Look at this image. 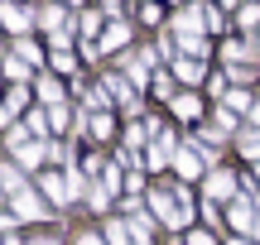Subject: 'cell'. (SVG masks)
Wrapping results in <instances>:
<instances>
[{"instance_id": "obj_1", "label": "cell", "mask_w": 260, "mask_h": 245, "mask_svg": "<svg viewBox=\"0 0 260 245\" xmlns=\"http://www.w3.org/2000/svg\"><path fill=\"white\" fill-rule=\"evenodd\" d=\"M149 207L164 217V226H183L193 212H188V192L178 188V192H149Z\"/></svg>"}, {"instance_id": "obj_2", "label": "cell", "mask_w": 260, "mask_h": 245, "mask_svg": "<svg viewBox=\"0 0 260 245\" xmlns=\"http://www.w3.org/2000/svg\"><path fill=\"white\" fill-rule=\"evenodd\" d=\"M255 221H260V212L251 207V197H236L232 202V226L236 231H255Z\"/></svg>"}, {"instance_id": "obj_3", "label": "cell", "mask_w": 260, "mask_h": 245, "mask_svg": "<svg viewBox=\"0 0 260 245\" xmlns=\"http://www.w3.org/2000/svg\"><path fill=\"white\" fill-rule=\"evenodd\" d=\"M10 207H15V217H24V221H34V217H44V207H39V197L34 192H15V197H10Z\"/></svg>"}, {"instance_id": "obj_4", "label": "cell", "mask_w": 260, "mask_h": 245, "mask_svg": "<svg viewBox=\"0 0 260 245\" xmlns=\"http://www.w3.org/2000/svg\"><path fill=\"white\" fill-rule=\"evenodd\" d=\"M174 144H178V140H174V135L164 130V135H159V140H154V149H149V164H154V169H164V164H169V159H174V154H178Z\"/></svg>"}, {"instance_id": "obj_5", "label": "cell", "mask_w": 260, "mask_h": 245, "mask_svg": "<svg viewBox=\"0 0 260 245\" xmlns=\"http://www.w3.org/2000/svg\"><path fill=\"white\" fill-rule=\"evenodd\" d=\"M0 24H5L10 34H24V29H29V15L19 5H0Z\"/></svg>"}, {"instance_id": "obj_6", "label": "cell", "mask_w": 260, "mask_h": 245, "mask_svg": "<svg viewBox=\"0 0 260 245\" xmlns=\"http://www.w3.org/2000/svg\"><path fill=\"white\" fill-rule=\"evenodd\" d=\"M15 154H19V164H44L53 149H44L39 140H24V144H15Z\"/></svg>"}, {"instance_id": "obj_7", "label": "cell", "mask_w": 260, "mask_h": 245, "mask_svg": "<svg viewBox=\"0 0 260 245\" xmlns=\"http://www.w3.org/2000/svg\"><path fill=\"white\" fill-rule=\"evenodd\" d=\"M106 240H111V245H135V226H125V221H106Z\"/></svg>"}, {"instance_id": "obj_8", "label": "cell", "mask_w": 260, "mask_h": 245, "mask_svg": "<svg viewBox=\"0 0 260 245\" xmlns=\"http://www.w3.org/2000/svg\"><path fill=\"white\" fill-rule=\"evenodd\" d=\"M232 188H236V183H232V173H222V169L207 178V197H232Z\"/></svg>"}, {"instance_id": "obj_9", "label": "cell", "mask_w": 260, "mask_h": 245, "mask_svg": "<svg viewBox=\"0 0 260 245\" xmlns=\"http://www.w3.org/2000/svg\"><path fill=\"white\" fill-rule=\"evenodd\" d=\"M198 24H203V5L198 10H178V19H174L178 34H198Z\"/></svg>"}, {"instance_id": "obj_10", "label": "cell", "mask_w": 260, "mask_h": 245, "mask_svg": "<svg viewBox=\"0 0 260 245\" xmlns=\"http://www.w3.org/2000/svg\"><path fill=\"white\" fill-rule=\"evenodd\" d=\"M19 111H24V92H19V87H15V92L5 96V106H0V125H10V120H15Z\"/></svg>"}, {"instance_id": "obj_11", "label": "cell", "mask_w": 260, "mask_h": 245, "mask_svg": "<svg viewBox=\"0 0 260 245\" xmlns=\"http://www.w3.org/2000/svg\"><path fill=\"white\" fill-rule=\"evenodd\" d=\"M174 164H178V173H183V178H198V169H203L193 149H178V154H174Z\"/></svg>"}, {"instance_id": "obj_12", "label": "cell", "mask_w": 260, "mask_h": 245, "mask_svg": "<svg viewBox=\"0 0 260 245\" xmlns=\"http://www.w3.org/2000/svg\"><path fill=\"white\" fill-rule=\"evenodd\" d=\"M178 77L183 82H203V63L198 58H178Z\"/></svg>"}, {"instance_id": "obj_13", "label": "cell", "mask_w": 260, "mask_h": 245, "mask_svg": "<svg viewBox=\"0 0 260 245\" xmlns=\"http://www.w3.org/2000/svg\"><path fill=\"white\" fill-rule=\"evenodd\" d=\"M39 96H44L48 106H63V87H58L53 77H44V82H39Z\"/></svg>"}, {"instance_id": "obj_14", "label": "cell", "mask_w": 260, "mask_h": 245, "mask_svg": "<svg viewBox=\"0 0 260 245\" xmlns=\"http://www.w3.org/2000/svg\"><path fill=\"white\" fill-rule=\"evenodd\" d=\"M174 111L183 115V120H193V115L203 111V101H198V96H178V101H174Z\"/></svg>"}, {"instance_id": "obj_15", "label": "cell", "mask_w": 260, "mask_h": 245, "mask_svg": "<svg viewBox=\"0 0 260 245\" xmlns=\"http://www.w3.org/2000/svg\"><path fill=\"white\" fill-rule=\"evenodd\" d=\"M251 96H246V92H232V96H226V111H246V115H251Z\"/></svg>"}, {"instance_id": "obj_16", "label": "cell", "mask_w": 260, "mask_h": 245, "mask_svg": "<svg viewBox=\"0 0 260 245\" xmlns=\"http://www.w3.org/2000/svg\"><path fill=\"white\" fill-rule=\"evenodd\" d=\"M0 183L10 188V197H15V192H24V178H19L15 169H0Z\"/></svg>"}, {"instance_id": "obj_17", "label": "cell", "mask_w": 260, "mask_h": 245, "mask_svg": "<svg viewBox=\"0 0 260 245\" xmlns=\"http://www.w3.org/2000/svg\"><path fill=\"white\" fill-rule=\"evenodd\" d=\"M125 38H130V29H125V24H111V29H106V48H121Z\"/></svg>"}, {"instance_id": "obj_18", "label": "cell", "mask_w": 260, "mask_h": 245, "mask_svg": "<svg viewBox=\"0 0 260 245\" xmlns=\"http://www.w3.org/2000/svg\"><path fill=\"white\" fill-rule=\"evenodd\" d=\"M241 154L260 164V135H241Z\"/></svg>"}, {"instance_id": "obj_19", "label": "cell", "mask_w": 260, "mask_h": 245, "mask_svg": "<svg viewBox=\"0 0 260 245\" xmlns=\"http://www.w3.org/2000/svg\"><path fill=\"white\" fill-rule=\"evenodd\" d=\"M15 48H19V58H24V63H39V58H44V53H39V48H34V44H24V38H19V44H15Z\"/></svg>"}, {"instance_id": "obj_20", "label": "cell", "mask_w": 260, "mask_h": 245, "mask_svg": "<svg viewBox=\"0 0 260 245\" xmlns=\"http://www.w3.org/2000/svg\"><path fill=\"white\" fill-rule=\"evenodd\" d=\"M5 77H15V82H24V77H29V67H24V63H15V58H10V63H5Z\"/></svg>"}, {"instance_id": "obj_21", "label": "cell", "mask_w": 260, "mask_h": 245, "mask_svg": "<svg viewBox=\"0 0 260 245\" xmlns=\"http://www.w3.org/2000/svg\"><path fill=\"white\" fill-rule=\"evenodd\" d=\"M183 48H188V53H193V58H198V53H207V44H203V38H198V34H183Z\"/></svg>"}, {"instance_id": "obj_22", "label": "cell", "mask_w": 260, "mask_h": 245, "mask_svg": "<svg viewBox=\"0 0 260 245\" xmlns=\"http://www.w3.org/2000/svg\"><path fill=\"white\" fill-rule=\"evenodd\" d=\"M241 24H260V5H241Z\"/></svg>"}, {"instance_id": "obj_23", "label": "cell", "mask_w": 260, "mask_h": 245, "mask_svg": "<svg viewBox=\"0 0 260 245\" xmlns=\"http://www.w3.org/2000/svg\"><path fill=\"white\" fill-rule=\"evenodd\" d=\"M188 245H212V236H203V231H198V236H193V240H188Z\"/></svg>"}, {"instance_id": "obj_24", "label": "cell", "mask_w": 260, "mask_h": 245, "mask_svg": "<svg viewBox=\"0 0 260 245\" xmlns=\"http://www.w3.org/2000/svg\"><path fill=\"white\" fill-rule=\"evenodd\" d=\"M77 245H102V240H96V236H82V240H77Z\"/></svg>"}, {"instance_id": "obj_25", "label": "cell", "mask_w": 260, "mask_h": 245, "mask_svg": "<svg viewBox=\"0 0 260 245\" xmlns=\"http://www.w3.org/2000/svg\"><path fill=\"white\" fill-rule=\"evenodd\" d=\"M34 245H58V240H53V236H48V240H34Z\"/></svg>"}, {"instance_id": "obj_26", "label": "cell", "mask_w": 260, "mask_h": 245, "mask_svg": "<svg viewBox=\"0 0 260 245\" xmlns=\"http://www.w3.org/2000/svg\"><path fill=\"white\" fill-rule=\"evenodd\" d=\"M232 245H251V240H232Z\"/></svg>"}, {"instance_id": "obj_27", "label": "cell", "mask_w": 260, "mask_h": 245, "mask_svg": "<svg viewBox=\"0 0 260 245\" xmlns=\"http://www.w3.org/2000/svg\"><path fill=\"white\" fill-rule=\"evenodd\" d=\"M217 5H232V0H217Z\"/></svg>"}, {"instance_id": "obj_28", "label": "cell", "mask_w": 260, "mask_h": 245, "mask_svg": "<svg viewBox=\"0 0 260 245\" xmlns=\"http://www.w3.org/2000/svg\"><path fill=\"white\" fill-rule=\"evenodd\" d=\"M255 236H260V221H255Z\"/></svg>"}]
</instances>
